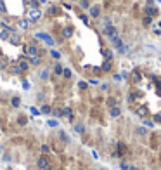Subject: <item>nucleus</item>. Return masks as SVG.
Returning <instances> with one entry per match:
<instances>
[{
  "label": "nucleus",
  "mask_w": 161,
  "mask_h": 170,
  "mask_svg": "<svg viewBox=\"0 0 161 170\" xmlns=\"http://www.w3.org/2000/svg\"><path fill=\"white\" fill-rule=\"evenodd\" d=\"M37 167L40 170H52V163H50V158L47 154H40L37 158Z\"/></svg>",
  "instance_id": "1"
},
{
  "label": "nucleus",
  "mask_w": 161,
  "mask_h": 170,
  "mask_svg": "<svg viewBox=\"0 0 161 170\" xmlns=\"http://www.w3.org/2000/svg\"><path fill=\"white\" fill-rule=\"evenodd\" d=\"M35 37H37V38H40V40H43L47 45H50V47L56 43V42H54V38H52L49 33H42V31H38V33H35Z\"/></svg>",
  "instance_id": "2"
},
{
  "label": "nucleus",
  "mask_w": 161,
  "mask_h": 170,
  "mask_svg": "<svg viewBox=\"0 0 161 170\" xmlns=\"http://www.w3.org/2000/svg\"><path fill=\"white\" fill-rule=\"evenodd\" d=\"M26 56H28V57L40 56V49L37 47V43H29V45H26Z\"/></svg>",
  "instance_id": "3"
},
{
  "label": "nucleus",
  "mask_w": 161,
  "mask_h": 170,
  "mask_svg": "<svg viewBox=\"0 0 161 170\" xmlns=\"http://www.w3.org/2000/svg\"><path fill=\"white\" fill-rule=\"evenodd\" d=\"M102 33H104L107 38H111L113 35H116V33H118V30H116V26H113V24H107V26H104V28H102Z\"/></svg>",
  "instance_id": "4"
},
{
  "label": "nucleus",
  "mask_w": 161,
  "mask_h": 170,
  "mask_svg": "<svg viewBox=\"0 0 161 170\" xmlns=\"http://www.w3.org/2000/svg\"><path fill=\"white\" fill-rule=\"evenodd\" d=\"M116 151H118V153H114V156L121 158L125 153L128 151V148H126V144H125V142H118V144H116Z\"/></svg>",
  "instance_id": "5"
},
{
  "label": "nucleus",
  "mask_w": 161,
  "mask_h": 170,
  "mask_svg": "<svg viewBox=\"0 0 161 170\" xmlns=\"http://www.w3.org/2000/svg\"><path fill=\"white\" fill-rule=\"evenodd\" d=\"M40 16H42V10L31 9V10L28 12V21H29V23H33V21H38V19H40Z\"/></svg>",
  "instance_id": "6"
},
{
  "label": "nucleus",
  "mask_w": 161,
  "mask_h": 170,
  "mask_svg": "<svg viewBox=\"0 0 161 170\" xmlns=\"http://www.w3.org/2000/svg\"><path fill=\"white\" fill-rule=\"evenodd\" d=\"M109 40H111V43H113V45L116 47V49H120V47L123 45V40L120 38V35H118V33H116V35H113V37H111Z\"/></svg>",
  "instance_id": "7"
},
{
  "label": "nucleus",
  "mask_w": 161,
  "mask_h": 170,
  "mask_svg": "<svg viewBox=\"0 0 161 170\" xmlns=\"http://www.w3.org/2000/svg\"><path fill=\"white\" fill-rule=\"evenodd\" d=\"M158 12H159V10H158V7H154V5H147V7L144 9V14H146V16H151V18L156 16Z\"/></svg>",
  "instance_id": "8"
},
{
  "label": "nucleus",
  "mask_w": 161,
  "mask_h": 170,
  "mask_svg": "<svg viewBox=\"0 0 161 170\" xmlns=\"http://www.w3.org/2000/svg\"><path fill=\"white\" fill-rule=\"evenodd\" d=\"M18 66H19L23 71H28V68H29V59H26V57H21V59L18 61Z\"/></svg>",
  "instance_id": "9"
},
{
  "label": "nucleus",
  "mask_w": 161,
  "mask_h": 170,
  "mask_svg": "<svg viewBox=\"0 0 161 170\" xmlns=\"http://www.w3.org/2000/svg\"><path fill=\"white\" fill-rule=\"evenodd\" d=\"M88 12H90L92 18H99V16H101V7H99V5H92V7L88 9Z\"/></svg>",
  "instance_id": "10"
},
{
  "label": "nucleus",
  "mask_w": 161,
  "mask_h": 170,
  "mask_svg": "<svg viewBox=\"0 0 161 170\" xmlns=\"http://www.w3.org/2000/svg\"><path fill=\"white\" fill-rule=\"evenodd\" d=\"M57 137H59V139L62 141L64 144H69V135H68V134L64 132V130H59V132H57Z\"/></svg>",
  "instance_id": "11"
},
{
  "label": "nucleus",
  "mask_w": 161,
  "mask_h": 170,
  "mask_svg": "<svg viewBox=\"0 0 161 170\" xmlns=\"http://www.w3.org/2000/svg\"><path fill=\"white\" fill-rule=\"evenodd\" d=\"M109 115H111V118H118V116L121 115V110H120L118 106H114V108H109Z\"/></svg>",
  "instance_id": "12"
},
{
  "label": "nucleus",
  "mask_w": 161,
  "mask_h": 170,
  "mask_svg": "<svg viewBox=\"0 0 161 170\" xmlns=\"http://www.w3.org/2000/svg\"><path fill=\"white\" fill-rule=\"evenodd\" d=\"M9 42L10 43H14V45H19V43H21V37H19L18 33H12L10 38H9Z\"/></svg>",
  "instance_id": "13"
},
{
  "label": "nucleus",
  "mask_w": 161,
  "mask_h": 170,
  "mask_svg": "<svg viewBox=\"0 0 161 170\" xmlns=\"http://www.w3.org/2000/svg\"><path fill=\"white\" fill-rule=\"evenodd\" d=\"M62 116H66V118H69V120H73V110L71 108H62Z\"/></svg>",
  "instance_id": "14"
},
{
  "label": "nucleus",
  "mask_w": 161,
  "mask_h": 170,
  "mask_svg": "<svg viewBox=\"0 0 161 170\" xmlns=\"http://www.w3.org/2000/svg\"><path fill=\"white\" fill-rule=\"evenodd\" d=\"M28 59H29V64H33V66L42 64V57L40 56H33V57H28Z\"/></svg>",
  "instance_id": "15"
},
{
  "label": "nucleus",
  "mask_w": 161,
  "mask_h": 170,
  "mask_svg": "<svg viewBox=\"0 0 161 170\" xmlns=\"http://www.w3.org/2000/svg\"><path fill=\"white\" fill-rule=\"evenodd\" d=\"M106 104H107V108H114V106H118V101L114 99V97H107Z\"/></svg>",
  "instance_id": "16"
},
{
  "label": "nucleus",
  "mask_w": 161,
  "mask_h": 170,
  "mask_svg": "<svg viewBox=\"0 0 161 170\" xmlns=\"http://www.w3.org/2000/svg\"><path fill=\"white\" fill-rule=\"evenodd\" d=\"M135 113H137V115H139L140 118H144V116L147 115V110H146L144 106H140V108H137V110H135Z\"/></svg>",
  "instance_id": "17"
},
{
  "label": "nucleus",
  "mask_w": 161,
  "mask_h": 170,
  "mask_svg": "<svg viewBox=\"0 0 161 170\" xmlns=\"http://www.w3.org/2000/svg\"><path fill=\"white\" fill-rule=\"evenodd\" d=\"M132 76H133V80H135V82L142 80V75H140V71H139V70H133L132 71Z\"/></svg>",
  "instance_id": "18"
},
{
  "label": "nucleus",
  "mask_w": 161,
  "mask_h": 170,
  "mask_svg": "<svg viewBox=\"0 0 161 170\" xmlns=\"http://www.w3.org/2000/svg\"><path fill=\"white\" fill-rule=\"evenodd\" d=\"M40 113H43V115H49V113H52V108H50L49 104H43V106H42V110H40Z\"/></svg>",
  "instance_id": "19"
},
{
  "label": "nucleus",
  "mask_w": 161,
  "mask_h": 170,
  "mask_svg": "<svg viewBox=\"0 0 161 170\" xmlns=\"http://www.w3.org/2000/svg\"><path fill=\"white\" fill-rule=\"evenodd\" d=\"M28 26H29V21H28V19H19V28L26 30Z\"/></svg>",
  "instance_id": "20"
},
{
  "label": "nucleus",
  "mask_w": 161,
  "mask_h": 170,
  "mask_svg": "<svg viewBox=\"0 0 161 170\" xmlns=\"http://www.w3.org/2000/svg\"><path fill=\"white\" fill-rule=\"evenodd\" d=\"M104 57H106V61H113V50L106 49L104 50Z\"/></svg>",
  "instance_id": "21"
},
{
  "label": "nucleus",
  "mask_w": 161,
  "mask_h": 170,
  "mask_svg": "<svg viewBox=\"0 0 161 170\" xmlns=\"http://www.w3.org/2000/svg\"><path fill=\"white\" fill-rule=\"evenodd\" d=\"M62 70H64V68H62V64H59V63L54 66V73H56V75H62Z\"/></svg>",
  "instance_id": "22"
},
{
  "label": "nucleus",
  "mask_w": 161,
  "mask_h": 170,
  "mask_svg": "<svg viewBox=\"0 0 161 170\" xmlns=\"http://www.w3.org/2000/svg\"><path fill=\"white\" fill-rule=\"evenodd\" d=\"M151 23H152V18H151V16H144V19H142V24H144V26H151Z\"/></svg>",
  "instance_id": "23"
},
{
  "label": "nucleus",
  "mask_w": 161,
  "mask_h": 170,
  "mask_svg": "<svg viewBox=\"0 0 161 170\" xmlns=\"http://www.w3.org/2000/svg\"><path fill=\"white\" fill-rule=\"evenodd\" d=\"M75 132H78V134H83V132H85V127H83L82 123H76V125H75Z\"/></svg>",
  "instance_id": "24"
},
{
  "label": "nucleus",
  "mask_w": 161,
  "mask_h": 170,
  "mask_svg": "<svg viewBox=\"0 0 161 170\" xmlns=\"http://www.w3.org/2000/svg\"><path fill=\"white\" fill-rule=\"evenodd\" d=\"M10 104H12L14 108H18L19 104H21V99H19L18 96H16V97H12V99H10Z\"/></svg>",
  "instance_id": "25"
},
{
  "label": "nucleus",
  "mask_w": 161,
  "mask_h": 170,
  "mask_svg": "<svg viewBox=\"0 0 161 170\" xmlns=\"http://www.w3.org/2000/svg\"><path fill=\"white\" fill-rule=\"evenodd\" d=\"M50 56H52L54 59H61V52H59V50H56V49L50 50Z\"/></svg>",
  "instance_id": "26"
},
{
  "label": "nucleus",
  "mask_w": 161,
  "mask_h": 170,
  "mask_svg": "<svg viewBox=\"0 0 161 170\" xmlns=\"http://www.w3.org/2000/svg\"><path fill=\"white\" fill-rule=\"evenodd\" d=\"M135 134H137V135H146L147 130H146V127H139V129L135 130Z\"/></svg>",
  "instance_id": "27"
},
{
  "label": "nucleus",
  "mask_w": 161,
  "mask_h": 170,
  "mask_svg": "<svg viewBox=\"0 0 161 170\" xmlns=\"http://www.w3.org/2000/svg\"><path fill=\"white\" fill-rule=\"evenodd\" d=\"M71 75H73V73H71L69 68H64V70H62V76H64V78H71Z\"/></svg>",
  "instance_id": "28"
},
{
  "label": "nucleus",
  "mask_w": 161,
  "mask_h": 170,
  "mask_svg": "<svg viewBox=\"0 0 161 170\" xmlns=\"http://www.w3.org/2000/svg\"><path fill=\"white\" fill-rule=\"evenodd\" d=\"M62 35H64L66 38H69V37L73 35V30H71V28H64V30H62Z\"/></svg>",
  "instance_id": "29"
},
{
  "label": "nucleus",
  "mask_w": 161,
  "mask_h": 170,
  "mask_svg": "<svg viewBox=\"0 0 161 170\" xmlns=\"http://www.w3.org/2000/svg\"><path fill=\"white\" fill-rule=\"evenodd\" d=\"M18 123H19V125H26V123H28V118L21 115V116H19V118H18Z\"/></svg>",
  "instance_id": "30"
},
{
  "label": "nucleus",
  "mask_w": 161,
  "mask_h": 170,
  "mask_svg": "<svg viewBox=\"0 0 161 170\" xmlns=\"http://www.w3.org/2000/svg\"><path fill=\"white\" fill-rule=\"evenodd\" d=\"M142 123H144V127H149V129H151V127H154V121H152V120H146V118H144Z\"/></svg>",
  "instance_id": "31"
},
{
  "label": "nucleus",
  "mask_w": 161,
  "mask_h": 170,
  "mask_svg": "<svg viewBox=\"0 0 161 170\" xmlns=\"http://www.w3.org/2000/svg\"><path fill=\"white\" fill-rule=\"evenodd\" d=\"M40 149H42L43 154H49V153H50V148H49L47 144H42V148H40Z\"/></svg>",
  "instance_id": "32"
},
{
  "label": "nucleus",
  "mask_w": 161,
  "mask_h": 170,
  "mask_svg": "<svg viewBox=\"0 0 161 170\" xmlns=\"http://www.w3.org/2000/svg\"><path fill=\"white\" fill-rule=\"evenodd\" d=\"M21 73H23V70H21L18 64H16V66L12 68V75H21Z\"/></svg>",
  "instance_id": "33"
},
{
  "label": "nucleus",
  "mask_w": 161,
  "mask_h": 170,
  "mask_svg": "<svg viewBox=\"0 0 161 170\" xmlns=\"http://www.w3.org/2000/svg\"><path fill=\"white\" fill-rule=\"evenodd\" d=\"M7 64H9V61H7V59H0V70H5V68H7Z\"/></svg>",
  "instance_id": "34"
},
{
  "label": "nucleus",
  "mask_w": 161,
  "mask_h": 170,
  "mask_svg": "<svg viewBox=\"0 0 161 170\" xmlns=\"http://www.w3.org/2000/svg\"><path fill=\"white\" fill-rule=\"evenodd\" d=\"M102 70H104V71H109V70H111V61H106L104 64H102Z\"/></svg>",
  "instance_id": "35"
},
{
  "label": "nucleus",
  "mask_w": 161,
  "mask_h": 170,
  "mask_svg": "<svg viewBox=\"0 0 161 170\" xmlns=\"http://www.w3.org/2000/svg\"><path fill=\"white\" fill-rule=\"evenodd\" d=\"M40 76H42L43 80H47V78H49V70H42V71H40Z\"/></svg>",
  "instance_id": "36"
},
{
  "label": "nucleus",
  "mask_w": 161,
  "mask_h": 170,
  "mask_svg": "<svg viewBox=\"0 0 161 170\" xmlns=\"http://www.w3.org/2000/svg\"><path fill=\"white\" fill-rule=\"evenodd\" d=\"M126 50H128V45H121V47H120V49H118V52H120V54H126Z\"/></svg>",
  "instance_id": "37"
},
{
  "label": "nucleus",
  "mask_w": 161,
  "mask_h": 170,
  "mask_svg": "<svg viewBox=\"0 0 161 170\" xmlns=\"http://www.w3.org/2000/svg\"><path fill=\"white\" fill-rule=\"evenodd\" d=\"M80 5H82L83 9H90V5H88V0H80Z\"/></svg>",
  "instance_id": "38"
},
{
  "label": "nucleus",
  "mask_w": 161,
  "mask_h": 170,
  "mask_svg": "<svg viewBox=\"0 0 161 170\" xmlns=\"http://www.w3.org/2000/svg\"><path fill=\"white\" fill-rule=\"evenodd\" d=\"M87 87H88V83L87 82H78V89H82V90H85Z\"/></svg>",
  "instance_id": "39"
},
{
  "label": "nucleus",
  "mask_w": 161,
  "mask_h": 170,
  "mask_svg": "<svg viewBox=\"0 0 161 170\" xmlns=\"http://www.w3.org/2000/svg\"><path fill=\"white\" fill-rule=\"evenodd\" d=\"M47 125H49V127H57V125H59V121H57V120H49Z\"/></svg>",
  "instance_id": "40"
},
{
  "label": "nucleus",
  "mask_w": 161,
  "mask_h": 170,
  "mask_svg": "<svg viewBox=\"0 0 161 170\" xmlns=\"http://www.w3.org/2000/svg\"><path fill=\"white\" fill-rule=\"evenodd\" d=\"M52 113H54V116H56V118H59V116H62V110H54Z\"/></svg>",
  "instance_id": "41"
},
{
  "label": "nucleus",
  "mask_w": 161,
  "mask_h": 170,
  "mask_svg": "<svg viewBox=\"0 0 161 170\" xmlns=\"http://www.w3.org/2000/svg\"><path fill=\"white\" fill-rule=\"evenodd\" d=\"M29 5H31V9H37V7H38V2H37V0H29Z\"/></svg>",
  "instance_id": "42"
},
{
  "label": "nucleus",
  "mask_w": 161,
  "mask_h": 170,
  "mask_svg": "<svg viewBox=\"0 0 161 170\" xmlns=\"http://www.w3.org/2000/svg\"><path fill=\"white\" fill-rule=\"evenodd\" d=\"M29 111H31V115H35V116H38V115H40V111H38L37 108H29Z\"/></svg>",
  "instance_id": "43"
},
{
  "label": "nucleus",
  "mask_w": 161,
  "mask_h": 170,
  "mask_svg": "<svg viewBox=\"0 0 161 170\" xmlns=\"http://www.w3.org/2000/svg\"><path fill=\"white\" fill-rule=\"evenodd\" d=\"M0 10H2V12H5V4H4V2H2V0H0Z\"/></svg>",
  "instance_id": "44"
},
{
  "label": "nucleus",
  "mask_w": 161,
  "mask_h": 170,
  "mask_svg": "<svg viewBox=\"0 0 161 170\" xmlns=\"http://www.w3.org/2000/svg\"><path fill=\"white\" fill-rule=\"evenodd\" d=\"M23 87H24V89L28 90V89H29V82H26V80H23Z\"/></svg>",
  "instance_id": "45"
},
{
  "label": "nucleus",
  "mask_w": 161,
  "mask_h": 170,
  "mask_svg": "<svg viewBox=\"0 0 161 170\" xmlns=\"http://www.w3.org/2000/svg\"><path fill=\"white\" fill-rule=\"evenodd\" d=\"M80 19L83 21V23H88V18H87L85 14H82V16H80Z\"/></svg>",
  "instance_id": "46"
},
{
  "label": "nucleus",
  "mask_w": 161,
  "mask_h": 170,
  "mask_svg": "<svg viewBox=\"0 0 161 170\" xmlns=\"http://www.w3.org/2000/svg\"><path fill=\"white\" fill-rule=\"evenodd\" d=\"M49 12H50V14H57V7H50Z\"/></svg>",
  "instance_id": "47"
},
{
  "label": "nucleus",
  "mask_w": 161,
  "mask_h": 170,
  "mask_svg": "<svg viewBox=\"0 0 161 170\" xmlns=\"http://www.w3.org/2000/svg\"><path fill=\"white\" fill-rule=\"evenodd\" d=\"M121 78H123V75H114V80H116V82H120Z\"/></svg>",
  "instance_id": "48"
},
{
  "label": "nucleus",
  "mask_w": 161,
  "mask_h": 170,
  "mask_svg": "<svg viewBox=\"0 0 161 170\" xmlns=\"http://www.w3.org/2000/svg\"><path fill=\"white\" fill-rule=\"evenodd\" d=\"M120 167H121V168H123V170H128V168H130V167H128V165H126V163H121V165H120Z\"/></svg>",
  "instance_id": "49"
},
{
  "label": "nucleus",
  "mask_w": 161,
  "mask_h": 170,
  "mask_svg": "<svg viewBox=\"0 0 161 170\" xmlns=\"http://www.w3.org/2000/svg\"><path fill=\"white\" fill-rule=\"evenodd\" d=\"M128 170H139V168H137V167H130Z\"/></svg>",
  "instance_id": "50"
},
{
  "label": "nucleus",
  "mask_w": 161,
  "mask_h": 170,
  "mask_svg": "<svg viewBox=\"0 0 161 170\" xmlns=\"http://www.w3.org/2000/svg\"><path fill=\"white\" fill-rule=\"evenodd\" d=\"M38 2H40V4H45V2H47V0H38Z\"/></svg>",
  "instance_id": "51"
},
{
  "label": "nucleus",
  "mask_w": 161,
  "mask_h": 170,
  "mask_svg": "<svg viewBox=\"0 0 161 170\" xmlns=\"http://www.w3.org/2000/svg\"><path fill=\"white\" fill-rule=\"evenodd\" d=\"M0 59H2V50H0Z\"/></svg>",
  "instance_id": "52"
},
{
  "label": "nucleus",
  "mask_w": 161,
  "mask_h": 170,
  "mask_svg": "<svg viewBox=\"0 0 161 170\" xmlns=\"http://www.w3.org/2000/svg\"><path fill=\"white\" fill-rule=\"evenodd\" d=\"M159 28H161V21H159Z\"/></svg>",
  "instance_id": "53"
}]
</instances>
